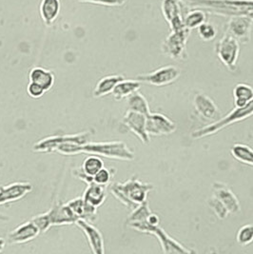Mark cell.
<instances>
[{
  "mask_svg": "<svg viewBox=\"0 0 253 254\" xmlns=\"http://www.w3.org/2000/svg\"><path fill=\"white\" fill-rule=\"evenodd\" d=\"M56 152L63 155H77L80 153H89L122 161H131L134 159V152L128 149L126 143L121 141H90L84 145H77L74 143L67 142L61 144L56 150Z\"/></svg>",
  "mask_w": 253,
  "mask_h": 254,
  "instance_id": "cell-1",
  "label": "cell"
},
{
  "mask_svg": "<svg viewBox=\"0 0 253 254\" xmlns=\"http://www.w3.org/2000/svg\"><path fill=\"white\" fill-rule=\"evenodd\" d=\"M183 6L225 15H250L253 12V0H181Z\"/></svg>",
  "mask_w": 253,
  "mask_h": 254,
  "instance_id": "cell-2",
  "label": "cell"
},
{
  "mask_svg": "<svg viewBox=\"0 0 253 254\" xmlns=\"http://www.w3.org/2000/svg\"><path fill=\"white\" fill-rule=\"evenodd\" d=\"M153 189V185L144 183L135 177H131L126 182H117L113 184L110 188V191L126 208L132 210L140 204L147 201L148 193Z\"/></svg>",
  "mask_w": 253,
  "mask_h": 254,
  "instance_id": "cell-3",
  "label": "cell"
},
{
  "mask_svg": "<svg viewBox=\"0 0 253 254\" xmlns=\"http://www.w3.org/2000/svg\"><path fill=\"white\" fill-rule=\"evenodd\" d=\"M32 220L35 222L41 233L49 231L53 226L72 225L77 221L67 203L63 204L60 202L56 203L46 212L35 215Z\"/></svg>",
  "mask_w": 253,
  "mask_h": 254,
  "instance_id": "cell-4",
  "label": "cell"
},
{
  "mask_svg": "<svg viewBox=\"0 0 253 254\" xmlns=\"http://www.w3.org/2000/svg\"><path fill=\"white\" fill-rule=\"evenodd\" d=\"M127 227H129L134 231H139L142 233H148L155 236L161 245L164 254H192L193 253V251L188 250L183 245L174 240L159 226L149 225L147 220L127 224Z\"/></svg>",
  "mask_w": 253,
  "mask_h": 254,
  "instance_id": "cell-5",
  "label": "cell"
},
{
  "mask_svg": "<svg viewBox=\"0 0 253 254\" xmlns=\"http://www.w3.org/2000/svg\"><path fill=\"white\" fill-rule=\"evenodd\" d=\"M253 116V99L249 104H247L244 107H235V109L232 112H230V114H228L227 116H224V117H221L219 120L215 121L214 123L197 129L192 133L191 136L193 138L199 139L212 135L214 133H217L224 127H228L233 123L239 122V121L247 119V118Z\"/></svg>",
  "mask_w": 253,
  "mask_h": 254,
  "instance_id": "cell-6",
  "label": "cell"
},
{
  "mask_svg": "<svg viewBox=\"0 0 253 254\" xmlns=\"http://www.w3.org/2000/svg\"><path fill=\"white\" fill-rule=\"evenodd\" d=\"M190 35V30L183 27L178 30L171 31V34L162 44L163 54L173 60H184L187 58V41Z\"/></svg>",
  "mask_w": 253,
  "mask_h": 254,
  "instance_id": "cell-7",
  "label": "cell"
},
{
  "mask_svg": "<svg viewBox=\"0 0 253 254\" xmlns=\"http://www.w3.org/2000/svg\"><path fill=\"white\" fill-rule=\"evenodd\" d=\"M92 139V133L90 131H85L76 134H65V135H55L41 139L33 146L35 152L50 153L56 152V150L61 144L70 142L77 145H84L90 142Z\"/></svg>",
  "mask_w": 253,
  "mask_h": 254,
  "instance_id": "cell-8",
  "label": "cell"
},
{
  "mask_svg": "<svg viewBox=\"0 0 253 254\" xmlns=\"http://www.w3.org/2000/svg\"><path fill=\"white\" fill-rule=\"evenodd\" d=\"M215 53L220 61L228 69L231 71L236 70L240 53L239 42L236 38L226 32L224 36L216 43Z\"/></svg>",
  "mask_w": 253,
  "mask_h": 254,
  "instance_id": "cell-9",
  "label": "cell"
},
{
  "mask_svg": "<svg viewBox=\"0 0 253 254\" xmlns=\"http://www.w3.org/2000/svg\"><path fill=\"white\" fill-rule=\"evenodd\" d=\"M181 70L175 66H165L149 73L140 74L137 79L155 87H164L170 85L178 79Z\"/></svg>",
  "mask_w": 253,
  "mask_h": 254,
  "instance_id": "cell-10",
  "label": "cell"
},
{
  "mask_svg": "<svg viewBox=\"0 0 253 254\" xmlns=\"http://www.w3.org/2000/svg\"><path fill=\"white\" fill-rule=\"evenodd\" d=\"M253 20L248 15L230 16L227 26V33L232 35L242 44H248L252 38Z\"/></svg>",
  "mask_w": 253,
  "mask_h": 254,
  "instance_id": "cell-11",
  "label": "cell"
},
{
  "mask_svg": "<svg viewBox=\"0 0 253 254\" xmlns=\"http://www.w3.org/2000/svg\"><path fill=\"white\" fill-rule=\"evenodd\" d=\"M176 125L169 117L158 113H150L147 116L146 130L149 135H167L175 131Z\"/></svg>",
  "mask_w": 253,
  "mask_h": 254,
  "instance_id": "cell-12",
  "label": "cell"
},
{
  "mask_svg": "<svg viewBox=\"0 0 253 254\" xmlns=\"http://www.w3.org/2000/svg\"><path fill=\"white\" fill-rule=\"evenodd\" d=\"M33 190V185L29 182H13L0 187V206L21 200Z\"/></svg>",
  "mask_w": 253,
  "mask_h": 254,
  "instance_id": "cell-13",
  "label": "cell"
},
{
  "mask_svg": "<svg viewBox=\"0 0 253 254\" xmlns=\"http://www.w3.org/2000/svg\"><path fill=\"white\" fill-rule=\"evenodd\" d=\"M147 116L133 111H127L123 117L122 123L138 137L142 143L149 144L150 135L146 130Z\"/></svg>",
  "mask_w": 253,
  "mask_h": 254,
  "instance_id": "cell-14",
  "label": "cell"
},
{
  "mask_svg": "<svg viewBox=\"0 0 253 254\" xmlns=\"http://www.w3.org/2000/svg\"><path fill=\"white\" fill-rule=\"evenodd\" d=\"M182 4L181 0H163L162 1V13L170 25L171 31L178 30L186 27L184 17L182 16Z\"/></svg>",
  "mask_w": 253,
  "mask_h": 254,
  "instance_id": "cell-15",
  "label": "cell"
},
{
  "mask_svg": "<svg viewBox=\"0 0 253 254\" xmlns=\"http://www.w3.org/2000/svg\"><path fill=\"white\" fill-rule=\"evenodd\" d=\"M75 225L85 234L92 254H105L103 235L97 228H95L91 222H88L86 220H77L75 222Z\"/></svg>",
  "mask_w": 253,
  "mask_h": 254,
  "instance_id": "cell-16",
  "label": "cell"
},
{
  "mask_svg": "<svg viewBox=\"0 0 253 254\" xmlns=\"http://www.w3.org/2000/svg\"><path fill=\"white\" fill-rule=\"evenodd\" d=\"M39 233H41L40 230L31 219L12 230L7 236V242L12 245L30 242L36 238Z\"/></svg>",
  "mask_w": 253,
  "mask_h": 254,
  "instance_id": "cell-17",
  "label": "cell"
},
{
  "mask_svg": "<svg viewBox=\"0 0 253 254\" xmlns=\"http://www.w3.org/2000/svg\"><path fill=\"white\" fill-rule=\"evenodd\" d=\"M193 105L198 116L207 121H217L221 118L218 107L204 93H197L193 98Z\"/></svg>",
  "mask_w": 253,
  "mask_h": 254,
  "instance_id": "cell-18",
  "label": "cell"
},
{
  "mask_svg": "<svg viewBox=\"0 0 253 254\" xmlns=\"http://www.w3.org/2000/svg\"><path fill=\"white\" fill-rule=\"evenodd\" d=\"M212 190L213 195L225 205L230 213H237L240 211L241 206L239 200L228 186L216 182L212 186Z\"/></svg>",
  "mask_w": 253,
  "mask_h": 254,
  "instance_id": "cell-19",
  "label": "cell"
},
{
  "mask_svg": "<svg viewBox=\"0 0 253 254\" xmlns=\"http://www.w3.org/2000/svg\"><path fill=\"white\" fill-rule=\"evenodd\" d=\"M69 209L75 216L76 220H86L88 222H94L98 218L97 208L92 207V205L88 204L83 197H77L72 199L67 203Z\"/></svg>",
  "mask_w": 253,
  "mask_h": 254,
  "instance_id": "cell-20",
  "label": "cell"
},
{
  "mask_svg": "<svg viewBox=\"0 0 253 254\" xmlns=\"http://www.w3.org/2000/svg\"><path fill=\"white\" fill-rule=\"evenodd\" d=\"M82 197L88 204L98 208L103 205L107 198V186L99 185L92 182L88 185Z\"/></svg>",
  "mask_w": 253,
  "mask_h": 254,
  "instance_id": "cell-21",
  "label": "cell"
},
{
  "mask_svg": "<svg viewBox=\"0 0 253 254\" xmlns=\"http://www.w3.org/2000/svg\"><path fill=\"white\" fill-rule=\"evenodd\" d=\"M60 0H41L39 12L44 23L48 26L54 23L60 12Z\"/></svg>",
  "mask_w": 253,
  "mask_h": 254,
  "instance_id": "cell-22",
  "label": "cell"
},
{
  "mask_svg": "<svg viewBox=\"0 0 253 254\" xmlns=\"http://www.w3.org/2000/svg\"><path fill=\"white\" fill-rule=\"evenodd\" d=\"M29 79L41 85L47 92L51 90L55 84V74L49 69L41 67H35L30 70Z\"/></svg>",
  "mask_w": 253,
  "mask_h": 254,
  "instance_id": "cell-23",
  "label": "cell"
},
{
  "mask_svg": "<svg viewBox=\"0 0 253 254\" xmlns=\"http://www.w3.org/2000/svg\"><path fill=\"white\" fill-rule=\"evenodd\" d=\"M125 79L123 75H108L101 78L97 82L94 90H93V96L94 97H102L113 93L115 86L120 81Z\"/></svg>",
  "mask_w": 253,
  "mask_h": 254,
  "instance_id": "cell-24",
  "label": "cell"
},
{
  "mask_svg": "<svg viewBox=\"0 0 253 254\" xmlns=\"http://www.w3.org/2000/svg\"><path fill=\"white\" fill-rule=\"evenodd\" d=\"M141 83L142 82L138 79H135V80L123 79L115 86L112 94L115 100H122L123 98L128 97L130 94L137 92L141 87Z\"/></svg>",
  "mask_w": 253,
  "mask_h": 254,
  "instance_id": "cell-25",
  "label": "cell"
},
{
  "mask_svg": "<svg viewBox=\"0 0 253 254\" xmlns=\"http://www.w3.org/2000/svg\"><path fill=\"white\" fill-rule=\"evenodd\" d=\"M233 98L235 107H244L253 99V88L251 85L240 83L233 89Z\"/></svg>",
  "mask_w": 253,
  "mask_h": 254,
  "instance_id": "cell-26",
  "label": "cell"
},
{
  "mask_svg": "<svg viewBox=\"0 0 253 254\" xmlns=\"http://www.w3.org/2000/svg\"><path fill=\"white\" fill-rule=\"evenodd\" d=\"M127 108L129 111H133L144 116H148L150 114V106L147 99L144 97L142 93L138 91L130 94L127 97Z\"/></svg>",
  "mask_w": 253,
  "mask_h": 254,
  "instance_id": "cell-27",
  "label": "cell"
},
{
  "mask_svg": "<svg viewBox=\"0 0 253 254\" xmlns=\"http://www.w3.org/2000/svg\"><path fill=\"white\" fill-rule=\"evenodd\" d=\"M230 152L237 161L253 167V149L250 146L237 143L232 146Z\"/></svg>",
  "mask_w": 253,
  "mask_h": 254,
  "instance_id": "cell-28",
  "label": "cell"
},
{
  "mask_svg": "<svg viewBox=\"0 0 253 254\" xmlns=\"http://www.w3.org/2000/svg\"><path fill=\"white\" fill-rule=\"evenodd\" d=\"M207 21V12L201 9H192L184 16L185 26L190 31L197 29L200 25Z\"/></svg>",
  "mask_w": 253,
  "mask_h": 254,
  "instance_id": "cell-29",
  "label": "cell"
},
{
  "mask_svg": "<svg viewBox=\"0 0 253 254\" xmlns=\"http://www.w3.org/2000/svg\"><path fill=\"white\" fill-rule=\"evenodd\" d=\"M102 168H104V162L98 155L91 154L86 157L81 165L82 171L90 176H94Z\"/></svg>",
  "mask_w": 253,
  "mask_h": 254,
  "instance_id": "cell-30",
  "label": "cell"
},
{
  "mask_svg": "<svg viewBox=\"0 0 253 254\" xmlns=\"http://www.w3.org/2000/svg\"><path fill=\"white\" fill-rule=\"evenodd\" d=\"M236 240L241 246H248L253 242V225H245L236 234Z\"/></svg>",
  "mask_w": 253,
  "mask_h": 254,
  "instance_id": "cell-31",
  "label": "cell"
},
{
  "mask_svg": "<svg viewBox=\"0 0 253 254\" xmlns=\"http://www.w3.org/2000/svg\"><path fill=\"white\" fill-rule=\"evenodd\" d=\"M197 29H198V35L200 36V38L204 41H211L217 35L216 27L207 21L204 22L202 25H200Z\"/></svg>",
  "mask_w": 253,
  "mask_h": 254,
  "instance_id": "cell-32",
  "label": "cell"
},
{
  "mask_svg": "<svg viewBox=\"0 0 253 254\" xmlns=\"http://www.w3.org/2000/svg\"><path fill=\"white\" fill-rule=\"evenodd\" d=\"M115 174V169H108L104 167L93 176V182L99 185L109 186Z\"/></svg>",
  "mask_w": 253,
  "mask_h": 254,
  "instance_id": "cell-33",
  "label": "cell"
},
{
  "mask_svg": "<svg viewBox=\"0 0 253 254\" xmlns=\"http://www.w3.org/2000/svg\"><path fill=\"white\" fill-rule=\"evenodd\" d=\"M208 206L212 208V210L214 211L219 219H225L230 214L228 208H226L225 205L214 195H212L208 199Z\"/></svg>",
  "mask_w": 253,
  "mask_h": 254,
  "instance_id": "cell-34",
  "label": "cell"
},
{
  "mask_svg": "<svg viewBox=\"0 0 253 254\" xmlns=\"http://www.w3.org/2000/svg\"><path fill=\"white\" fill-rule=\"evenodd\" d=\"M27 93L33 98H40L41 96H43L44 93H46V91L41 85L30 81L27 87Z\"/></svg>",
  "mask_w": 253,
  "mask_h": 254,
  "instance_id": "cell-35",
  "label": "cell"
},
{
  "mask_svg": "<svg viewBox=\"0 0 253 254\" xmlns=\"http://www.w3.org/2000/svg\"><path fill=\"white\" fill-rule=\"evenodd\" d=\"M83 3H91L95 5H102L107 7H120L124 5L126 0H78Z\"/></svg>",
  "mask_w": 253,
  "mask_h": 254,
  "instance_id": "cell-36",
  "label": "cell"
},
{
  "mask_svg": "<svg viewBox=\"0 0 253 254\" xmlns=\"http://www.w3.org/2000/svg\"><path fill=\"white\" fill-rule=\"evenodd\" d=\"M72 175H73L74 177L78 178V179L81 180V181L85 182L87 185H89V184H91V183L93 182V177H92V176H90V175H88V174H85V173L82 171L81 167L73 169V170H72Z\"/></svg>",
  "mask_w": 253,
  "mask_h": 254,
  "instance_id": "cell-37",
  "label": "cell"
},
{
  "mask_svg": "<svg viewBox=\"0 0 253 254\" xmlns=\"http://www.w3.org/2000/svg\"><path fill=\"white\" fill-rule=\"evenodd\" d=\"M147 222L150 226H159L160 223V218L156 213H153L152 211L150 212V215L147 218Z\"/></svg>",
  "mask_w": 253,
  "mask_h": 254,
  "instance_id": "cell-38",
  "label": "cell"
},
{
  "mask_svg": "<svg viewBox=\"0 0 253 254\" xmlns=\"http://www.w3.org/2000/svg\"><path fill=\"white\" fill-rule=\"evenodd\" d=\"M6 243H7V241H6L4 238L0 237V253H2V252H3V250L5 249V247H6Z\"/></svg>",
  "mask_w": 253,
  "mask_h": 254,
  "instance_id": "cell-39",
  "label": "cell"
},
{
  "mask_svg": "<svg viewBox=\"0 0 253 254\" xmlns=\"http://www.w3.org/2000/svg\"><path fill=\"white\" fill-rule=\"evenodd\" d=\"M9 219L10 218L6 214L0 212V222H6V221H9Z\"/></svg>",
  "mask_w": 253,
  "mask_h": 254,
  "instance_id": "cell-40",
  "label": "cell"
},
{
  "mask_svg": "<svg viewBox=\"0 0 253 254\" xmlns=\"http://www.w3.org/2000/svg\"><path fill=\"white\" fill-rule=\"evenodd\" d=\"M248 16H250V17H251V18H252V19L253 20V13H251L250 15H248Z\"/></svg>",
  "mask_w": 253,
  "mask_h": 254,
  "instance_id": "cell-41",
  "label": "cell"
}]
</instances>
